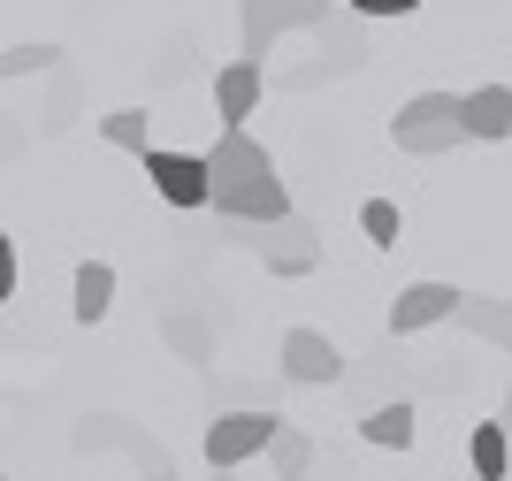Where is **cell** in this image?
Returning <instances> with one entry per match:
<instances>
[{
	"label": "cell",
	"instance_id": "cell-1",
	"mask_svg": "<svg viewBox=\"0 0 512 481\" xmlns=\"http://www.w3.org/2000/svg\"><path fill=\"white\" fill-rule=\"evenodd\" d=\"M214 214L230 222V230H276V222H291V191H283L276 176V153L260 146L253 130H222L214 138Z\"/></svg>",
	"mask_w": 512,
	"mask_h": 481
},
{
	"label": "cell",
	"instance_id": "cell-2",
	"mask_svg": "<svg viewBox=\"0 0 512 481\" xmlns=\"http://www.w3.org/2000/svg\"><path fill=\"white\" fill-rule=\"evenodd\" d=\"M390 138L413 161H436V153L467 146V92H413L398 115H390Z\"/></svg>",
	"mask_w": 512,
	"mask_h": 481
},
{
	"label": "cell",
	"instance_id": "cell-3",
	"mask_svg": "<svg viewBox=\"0 0 512 481\" xmlns=\"http://www.w3.org/2000/svg\"><path fill=\"white\" fill-rule=\"evenodd\" d=\"M283 436L276 405H245V413H214L207 420V466L214 474H237L245 459H268V443Z\"/></svg>",
	"mask_w": 512,
	"mask_h": 481
},
{
	"label": "cell",
	"instance_id": "cell-4",
	"mask_svg": "<svg viewBox=\"0 0 512 481\" xmlns=\"http://www.w3.org/2000/svg\"><path fill=\"white\" fill-rule=\"evenodd\" d=\"M245 8V62H260L283 31H321L337 0H237Z\"/></svg>",
	"mask_w": 512,
	"mask_h": 481
},
{
	"label": "cell",
	"instance_id": "cell-5",
	"mask_svg": "<svg viewBox=\"0 0 512 481\" xmlns=\"http://www.w3.org/2000/svg\"><path fill=\"white\" fill-rule=\"evenodd\" d=\"M276 375H283V382H299V390H337L352 367H344V352H337L321 329H283V344H276Z\"/></svg>",
	"mask_w": 512,
	"mask_h": 481
},
{
	"label": "cell",
	"instance_id": "cell-6",
	"mask_svg": "<svg viewBox=\"0 0 512 481\" xmlns=\"http://www.w3.org/2000/svg\"><path fill=\"white\" fill-rule=\"evenodd\" d=\"M146 176H153V191H161L169 207H184V214L214 207V161H207V153H176V146H153V153H146Z\"/></svg>",
	"mask_w": 512,
	"mask_h": 481
},
{
	"label": "cell",
	"instance_id": "cell-7",
	"mask_svg": "<svg viewBox=\"0 0 512 481\" xmlns=\"http://www.w3.org/2000/svg\"><path fill=\"white\" fill-rule=\"evenodd\" d=\"M459 283H436V275H421V283H406V291L390 298V336H421L436 329V321H459Z\"/></svg>",
	"mask_w": 512,
	"mask_h": 481
},
{
	"label": "cell",
	"instance_id": "cell-8",
	"mask_svg": "<svg viewBox=\"0 0 512 481\" xmlns=\"http://www.w3.org/2000/svg\"><path fill=\"white\" fill-rule=\"evenodd\" d=\"M77 443H85V451L115 443V451H130V459H138V481H176V459L161 451V443H146L138 428H130V420H107V413H92L85 428H77Z\"/></svg>",
	"mask_w": 512,
	"mask_h": 481
},
{
	"label": "cell",
	"instance_id": "cell-9",
	"mask_svg": "<svg viewBox=\"0 0 512 481\" xmlns=\"http://www.w3.org/2000/svg\"><path fill=\"white\" fill-rule=\"evenodd\" d=\"M260 92H268V69L245 62V54L214 69V115H222V130H245V115L260 107Z\"/></svg>",
	"mask_w": 512,
	"mask_h": 481
},
{
	"label": "cell",
	"instance_id": "cell-10",
	"mask_svg": "<svg viewBox=\"0 0 512 481\" xmlns=\"http://www.w3.org/2000/svg\"><path fill=\"white\" fill-rule=\"evenodd\" d=\"M253 245H260V260H268L276 275H314V268H321V237H314V222H306V214L276 222V230L253 237Z\"/></svg>",
	"mask_w": 512,
	"mask_h": 481
},
{
	"label": "cell",
	"instance_id": "cell-11",
	"mask_svg": "<svg viewBox=\"0 0 512 481\" xmlns=\"http://www.w3.org/2000/svg\"><path fill=\"white\" fill-rule=\"evenodd\" d=\"M413 436H421L413 398H390V405H367L360 413V443H375V451H413Z\"/></svg>",
	"mask_w": 512,
	"mask_h": 481
},
{
	"label": "cell",
	"instance_id": "cell-12",
	"mask_svg": "<svg viewBox=\"0 0 512 481\" xmlns=\"http://www.w3.org/2000/svg\"><path fill=\"white\" fill-rule=\"evenodd\" d=\"M69 314L85 321V329H100V321L115 314V268H107V260H85V268H77V283H69Z\"/></svg>",
	"mask_w": 512,
	"mask_h": 481
},
{
	"label": "cell",
	"instance_id": "cell-13",
	"mask_svg": "<svg viewBox=\"0 0 512 481\" xmlns=\"http://www.w3.org/2000/svg\"><path fill=\"white\" fill-rule=\"evenodd\" d=\"M459 329L482 336V344H497V352L512 359V298H482V291H467V298H459Z\"/></svg>",
	"mask_w": 512,
	"mask_h": 481
},
{
	"label": "cell",
	"instance_id": "cell-14",
	"mask_svg": "<svg viewBox=\"0 0 512 481\" xmlns=\"http://www.w3.org/2000/svg\"><path fill=\"white\" fill-rule=\"evenodd\" d=\"M467 466H474V481H505L512 474V428H505V420H474Z\"/></svg>",
	"mask_w": 512,
	"mask_h": 481
},
{
	"label": "cell",
	"instance_id": "cell-15",
	"mask_svg": "<svg viewBox=\"0 0 512 481\" xmlns=\"http://www.w3.org/2000/svg\"><path fill=\"white\" fill-rule=\"evenodd\" d=\"M467 138H512V84H474L467 92Z\"/></svg>",
	"mask_w": 512,
	"mask_h": 481
},
{
	"label": "cell",
	"instance_id": "cell-16",
	"mask_svg": "<svg viewBox=\"0 0 512 481\" xmlns=\"http://www.w3.org/2000/svg\"><path fill=\"white\" fill-rule=\"evenodd\" d=\"M268 466H276V481H314V466H321V443L306 436V428H291V420H283V436L268 443Z\"/></svg>",
	"mask_w": 512,
	"mask_h": 481
},
{
	"label": "cell",
	"instance_id": "cell-17",
	"mask_svg": "<svg viewBox=\"0 0 512 481\" xmlns=\"http://www.w3.org/2000/svg\"><path fill=\"white\" fill-rule=\"evenodd\" d=\"M100 138L146 161V153H153V123H146V107H115V115H100Z\"/></svg>",
	"mask_w": 512,
	"mask_h": 481
},
{
	"label": "cell",
	"instance_id": "cell-18",
	"mask_svg": "<svg viewBox=\"0 0 512 481\" xmlns=\"http://www.w3.org/2000/svg\"><path fill=\"white\" fill-rule=\"evenodd\" d=\"M62 62V46H46V39H16L8 54H0V77H39V69Z\"/></svg>",
	"mask_w": 512,
	"mask_h": 481
},
{
	"label": "cell",
	"instance_id": "cell-19",
	"mask_svg": "<svg viewBox=\"0 0 512 481\" xmlns=\"http://www.w3.org/2000/svg\"><path fill=\"white\" fill-rule=\"evenodd\" d=\"M360 230H367V245H375V252H390L398 237H406V214L390 207V199H367V207H360Z\"/></svg>",
	"mask_w": 512,
	"mask_h": 481
},
{
	"label": "cell",
	"instance_id": "cell-20",
	"mask_svg": "<svg viewBox=\"0 0 512 481\" xmlns=\"http://www.w3.org/2000/svg\"><path fill=\"white\" fill-rule=\"evenodd\" d=\"M169 344H176V352H184V359H199V367H207V359H214V336L199 329L192 314H169Z\"/></svg>",
	"mask_w": 512,
	"mask_h": 481
},
{
	"label": "cell",
	"instance_id": "cell-21",
	"mask_svg": "<svg viewBox=\"0 0 512 481\" xmlns=\"http://www.w3.org/2000/svg\"><path fill=\"white\" fill-rule=\"evenodd\" d=\"M413 8H421V0H352V16H367V23L375 16H413Z\"/></svg>",
	"mask_w": 512,
	"mask_h": 481
},
{
	"label": "cell",
	"instance_id": "cell-22",
	"mask_svg": "<svg viewBox=\"0 0 512 481\" xmlns=\"http://www.w3.org/2000/svg\"><path fill=\"white\" fill-rule=\"evenodd\" d=\"M0 298H16V245L0 237Z\"/></svg>",
	"mask_w": 512,
	"mask_h": 481
},
{
	"label": "cell",
	"instance_id": "cell-23",
	"mask_svg": "<svg viewBox=\"0 0 512 481\" xmlns=\"http://www.w3.org/2000/svg\"><path fill=\"white\" fill-rule=\"evenodd\" d=\"M497 420H505V428H512V382H505V405H497Z\"/></svg>",
	"mask_w": 512,
	"mask_h": 481
},
{
	"label": "cell",
	"instance_id": "cell-24",
	"mask_svg": "<svg viewBox=\"0 0 512 481\" xmlns=\"http://www.w3.org/2000/svg\"><path fill=\"white\" fill-rule=\"evenodd\" d=\"M214 481H237V474H214Z\"/></svg>",
	"mask_w": 512,
	"mask_h": 481
}]
</instances>
